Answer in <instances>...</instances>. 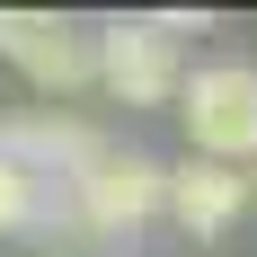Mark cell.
<instances>
[{
	"label": "cell",
	"instance_id": "3957f363",
	"mask_svg": "<svg viewBox=\"0 0 257 257\" xmlns=\"http://www.w3.org/2000/svg\"><path fill=\"white\" fill-rule=\"evenodd\" d=\"M0 62L27 71L36 89H53V98L98 89V45H89V27L62 18V9H0Z\"/></svg>",
	"mask_w": 257,
	"mask_h": 257
},
{
	"label": "cell",
	"instance_id": "7a4b0ae2",
	"mask_svg": "<svg viewBox=\"0 0 257 257\" xmlns=\"http://www.w3.org/2000/svg\"><path fill=\"white\" fill-rule=\"evenodd\" d=\"M186 115V160H222V169H257V62L222 53L178 80Z\"/></svg>",
	"mask_w": 257,
	"mask_h": 257
},
{
	"label": "cell",
	"instance_id": "5b68a950",
	"mask_svg": "<svg viewBox=\"0 0 257 257\" xmlns=\"http://www.w3.org/2000/svg\"><path fill=\"white\" fill-rule=\"evenodd\" d=\"M98 142L106 133L89 115H71V106H18V115H0V160H18L27 178H45V186H71L98 160Z\"/></svg>",
	"mask_w": 257,
	"mask_h": 257
},
{
	"label": "cell",
	"instance_id": "277c9868",
	"mask_svg": "<svg viewBox=\"0 0 257 257\" xmlns=\"http://www.w3.org/2000/svg\"><path fill=\"white\" fill-rule=\"evenodd\" d=\"M89 45H98V89L124 106H169L186 80V53L160 36V18H98L89 27Z\"/></svg>",
	"mask_w": 257,
	"mask_h": 257
},
{
	"label": "cell",
	"instance_id": "8992f818",
	"mask_svg": "<svg viewBox=\"0 0 257 257\" xmlns=\"http://www.w3.org/2000/svg\"><path fill=\"white\" fill-rule=\"evenodd\" d=\"M160 213H169L186 239H222V231H239V213H248V169H222V160H169Z\"/></svg>",
	"mask_w": 257,
	"mask_h": 257
},
{
	"label": "cell",
	"instance_id": "ba28073f",
	"mask_svg": "<svg viewBox=\"0 0 257 257\" xmlns=\"http://www.w3.org/2000/svg\"><path fill=\"white\" fill-rule=\"evenodd\" d=\"M248 204H257V169H248Z\"/></svg>",
	"mask_w": 257,
	"mask_h": 257
},
{
	"label": "cell",
	"instance_id": "6da1fadb",
	"mask_svg": "<svg viewBox=\"0 0 257 257\" xmlns=\"http://www.w3.org/2000/svg\"><path fill=\"white\" fill-rule=\"evenodd\" d=\"M160 186H169V160L142 151V142H98V160L62 186L80 239H142L160 222Z\"/></svg>",
	"mask_w": 257,
	"mask_h": 257
},
{
	"label": "cell",
	"instance_id": "52a82bcc",
	"mask_svg": "<svg viewBox=\"0 0 257 257\" xmlns=\"http://www.w3.org/2000/svg\"><path fill=\"white\" fill-rule=\"evenodd\" d=\"M27 231H71V204H62V186L0 160V239H27Z\"/></svg>",
	"mask_w": 257,
	"mask_h": 257
}]
</instances>
